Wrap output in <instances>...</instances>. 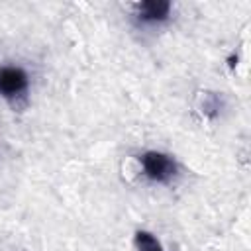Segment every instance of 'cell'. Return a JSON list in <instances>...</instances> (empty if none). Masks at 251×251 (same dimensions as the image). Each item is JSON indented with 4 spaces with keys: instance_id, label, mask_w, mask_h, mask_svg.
<instances>
[{
    "instance_id": "3957f363",
    "label": "cell",
    "mask_w": 251,
    "mask_h": 251,
    "mask_svg": "<svg viewBox=\"0 0 251 251\" xmlns=\"http://www.w3.org/2000/svg\"><path fill=\"white\" fill-rule=\"evenodd\" d=\"M220 110V100L216 92L210 90H200L194 96V112L200 114L202 118H210Z\"/></svg>"
},
{
    "instance_id": "6da1fadb",
    "label": "cell",
    "mask_w": 251,
    "mask_h": 251,
    "mask_svg": "<svg viewBox=\"0 0 251 251\" xmlns=\"http://www.w3.org/2000/svg\"><path fill=\"white\" fill-rule=\"evenodd\" d=\"M139 157H141V163H143L145 178L167 180L175 175V161L169 155L151 151V153H145V155H139Z\"/></svg>"
},
{
    "instance_id": "277c9868",
    "label": "cell",
    "mask_w": 251,
    "mask_h": 251,
    "mask_svg": "<svg viewBox=\"0 0 251 251\" xmlns=\"http://www.w3.org/2000/svg\"><path fill=\"white\" fill-rule=\"evenodd\" d=\"M169 4L163 2H145V4H137V16L143 22H159L169 14Z\"/></svg>"
},
{
    "instance_id": "7a4b0ae2",
    "label": "cell",
    "mask_w": 251,
    "mask_h": 251,
    "mask_svg": "<svg viewBox=\"0 0 251 251\" xmlns=\"http://www.w3.org/2000/svg\"><path fill=\"white\" fill-rule=\"evenodd\" d=\"M25 88V76L18 69H4L0 73V90L6 96H16Z\"/></svg>"
}]
</instances>
